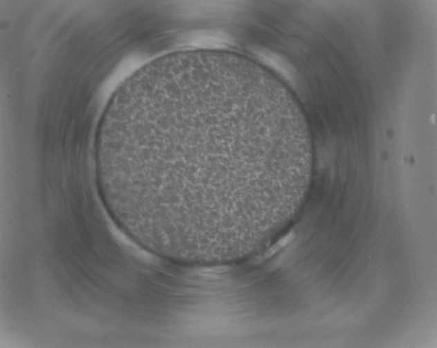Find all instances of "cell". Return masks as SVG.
Returning <instances> with one entry per match:
<instances>
[{
    "label": "cell",
    "instance_id": "1",
    "mask_svg": "<svg viewBox=\"0 0 437 348\" xmlns=\"http://www.w3.org/2000/svg\"><path fill=\"white\" fill-rule=\"evenodd\" d=\"M151 98L120 176L136 215L167 231L226 222L272 180L270 124L257 97L215 86Z\"/></svg>",
    "mask_w": 437,
    "mask_h": 348
}]
</instances>
